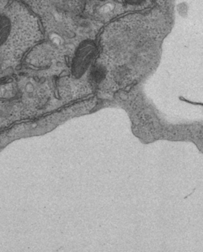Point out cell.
Segmentation results:
<instances>
[{
    "instance_id": "cell-1",
    "label": "cell",
    "mask_w": 203,
    "mask_h": 252,
    "mask_svg": "<svg viewBox=\"0 0 203 252\" xmlns=\"http://www.w3.org/2000/svg\"><path fill=\"white\" fill-rule=\"evenodd\" d=\"M13 31V23L8 14L0 12V49L10 40Z\"/></svg>"
}]
</instances>
